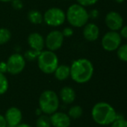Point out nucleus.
I'll use <instances>...</instances> for the list:
<instances>
[{"instance_id":"nucleus-34","label":"nucleus","mask_w":127,"mask_h":127,"mask_svg":"<svg viewBox=\"0 0 127 127\" xmlns=\"http://www.w3.org/2000/svg\"><path fill=\"white\" fill-rule=\"evenodd\" d=\"M12 0H0V1H2V2H9V1H11Z\"/></svg>"},{"instance_id":"nucleus-22","label":"nucleus","mask_w":127,"mask_h":127,"mask_svg":"<svg viewBox=\"0 0 127 127\" xmlns=\"http://www.w3.org/2000/svg\"><path fill=\"white\" fill-rule=\"evenodd\" d=\"M40 52L41 51H36V50H34V49L31 48L30 50H28L25 53L24 58H25V60H29V61H34L36 59L37 60V57H39Z\"/></svg>"},{"instance_id":"nucleus-1","label":"nucleus","mask_w":127,"mask_h":127,"mask_svg":"<svg viewBox=\"0 0 127 127\" xmlns=\"http://www.w3.org/2000/svg\"><path fill=\"white\" fill-rule=\"evenodd\" d=\"M70 68V77L77 83H85L88 82L94 74V65L92 63L85 58L74 60Z\"/></svg>"},{"instance_id":"nucleus-8","label":"nucleus","mask_w":127,"mask_h":127,"mask_svg":"<svg viewBox=\"0 0 127 127\" xmlns=\"http://www.w3.org/2000/svg\"><path fill=\"white\" fill-rule=\"evenodd\" d=\"M121 36L117 31H109L102 38V46L107 51L118 50L121 43Z\"/></svg>"},{"instance_id":"nucleus-25","label":"nucleus","mask_w":127,"mask_h":127,"mask_svg":"<svg viewBox=\"0 0 127 127\" xmlns=\"http://www.w3.org/2000/svg\"><path fill=\"white\" fill-rule=\"evenodd\" d=\"M78 4L83 6V7H87V6H91L95 4L99 0H76Z\"/></svg>"},{"instance_id":"nucleus-2","label":"nucleus","mask_w":127,"mask_h":127,"mask_svg":"<svg viewBox=\"0 0 127 127\" xmlns=\"http://www.w3.org/2000/svg\"><path fill=\"white\" fill-rule=\"evenodd\" d=\"M91 115L94 121L102 126L112 124L118 118L115 109L106 102H100L95 104L92 109Z\"/></svg>"},{"instance_id":"nucleus-16","label":"nucleus","mask_w":127,"mask_h":127,"mask_svg":"<svg viewBox=\"0 0 127 127\" xmlns=\"http://www.w3.org/2000/svg\"><path fill=\"white\" fill-rule=\"evenodd\" d=\"M55 77L57 80L60 81L65 80L70 76V66L67 65H58L57 68L55 69Z\"/></svg>"},{"instance_id":"nucleus-26","label":"nucleus","mask_w":127,"mask_h":127,"mask_svg":"<svg viewBox=\"0 0 127 127\" xmlns=\"http://www.w3.org/2000/svg\"><path fill=\"white\" fill-rule=\"evenodd\" d=\"M11 4L12 7L16 10H21L23 7V2L22 0H12Z\"/></svg>"},{"instance_id":"nucleus-9","label":"nucleus","mask_w":127,"mask_h":127,"mask_svg":"<svg viewBox=\"0 0 127 127\" xmlns=\"http://www.w3.org/2000/svg\"><path fill=\"white\" fill-rule=\"evenodd\" d=\"M64 36L60 31H52L48 33L45 39V45L48 50L54 51L58 50L63 45Z\"/></svg>"},{"instance_id":"nucleus-5","label":"nucleus","mask_w":127,"mask_h":127,"mask_svg":"<svg viewBox=\"0 0 127 127\" xmlns=\"http://www.w3.org/2000/svg\"><path fill=\"white\" fill-rule=\"evenodd\" d=\"M37 64L40 70L44 74H53L58 66V58L54 51H42L37 57Z\"/></svg>"},{"instance_id":"nucleus-33","label":"nucleus","mask_w":127,"mask_h":127,"mask_svg":"<svg viewBox=\"0 0 127 127\" xmlns=\"http://www.w3.org/2000/svg\"><path fill=\"white\" fill-rule=\"evenodd\" d=\"M41 113H43V112H42V111H41L40 109H38L36 110V114H37V115H39V116L41 115Z\"/></svg>"},{"instance_id":"nucleus-7","label":"nucleus","mask_w":127,"mask_h":127,"mask_svg":"<svg viewBox=\"0 0 127 127\" xmlns=\"http://www.w3.org/2000/svg\"><path fill=\"white\" fill-rule=\"evenodd\" d=\"M7 72L10 74L16 75L21 73L25 66V60L22 55L16 53L9 57L7 61Z\"/></svg>"},{"instance_id":"nucleus-19","label":"nucleus","mask_w":127,"mask_h":127,"mask_svg":"<svg viewBox=\"0 0 127 127\" xmlns=\"http://www.w3.org/2000/svg\"><path fill=\"white\" fill-rule=\"evenodd\" d=\"M51 122L49 118L46 115H41L36 121V127H50Z\"/></svg>"},{"instance_id":"nucleus-23","label":"nucleus","mask_w":127,"mask_h":127,"mask_svg":"<svg viewBox=\"0 0 127 127\" xmlns=\"http://www.w3.org/2000/svg\"><path fill=\"white\" fill-rule=\"evenodd\" d=\"M118 58L124 62H127V44L120 45L117 52Z\"/></svg>"},{"instance_id":"nucleus-4","label":"nucleus","mask_w":127,"mask_h":127,"mask_svg":"<svg viewBox=\"0 0 127 127\" xmlns=\"http://www.w3.org/2000/svg\"><path fill=\"white\" fill-rule=\"evenodd\" d=\"M40 109L46 115H52L57 112L59 107V97L52 90L44 91L39 98Z\"/></svg>"},{"instance_id":"nucleus-32","label":"nucleus","mask_w":127,"mask_h":127,"mask_svg":"<svg viewBox=\"0 0 127 127\" xmlns=\"http://www.w3.org/2000/svg\"><path fill=\"white\" fill-rule=\"evenodd\" d=\"M31 127L30 125L27 124H19L17 127Z\"/></svg>"},{"instance_id":"nucleus-12","label":"nucleus","mask_w":127,"mask_h":127,"mask_svg":"<svg viewBox=\"0 0 127 127\" xmlns=\"http://www.w3.org/2000/svg\"><path fill=\"white\" fill-rule=\"evenodd\" d=\"M51 125L54 127H69L70 126L71 118L64 112H55L49 117Z\"/></svg>"},{"instance_id":"nucleus-13","label":"nucleus","mask_w":127,"mask_h":127,"mask_svg":"<svg viewBox=\"0 0 127 127\" xmlns=\"http://www.w3.org/2000/svg\"><path fill=\"white\" fill-rule=\"evenodd\" d=\"M28 43L31 49L42 51L45 45V40L41 34L34 32L29 34L28 37Z\"/></svg>"},{"instance_id":"nucleus-27","label":"nucleus","mask_w":127,"mask_h":127,"mask_svg":"<svg viewBox=\"0 0 127 127\" xmlns=\"http://www.w3.org/2000/svg\"><path fill=\"white\" fill-rule=\"evenodd\" d=\"M62 32V34L64 37H70L73 34V30L71 28H65Z\"/></svg>"},{"instance_id":"nucleus-11","label":"nucleus","mask_w":127,"mask_h":127,"mask_svg":"<svg viewBox=\"0 0 127 127\" xmlns=\"http://www.w3.org/2000/svg\"><path fill=\"white\" fill-rule=\"evenodd\" d=\"M7 123V127H16L21 124L22 115L21 111L16 107H10L5 112L4 116Z\"/></svg>"},{"instance_id":"nucleus-17","label":"nucleus","mask_w":127,"mask_h":127,"mask_svg":"<svg viewBox=\"0 0 127 127\" xmlns=\"http://www.w3.org/2000/svg\"><path fill=\"white\" fill-rule=\"evenodd\" d=\"M28 19L32 24L39 25L43 21V16L39 10H32L28 12Z\"/></svg>"},{"instance_id":"nucleus-21","label":"nucleus","mask_w":127,"mask_h":127,"mask_svg":"<svg viewBox=\"0 0 127 127\" xmlns=\"http://www.w3.org/2000/svg\"><path fill=\"white\" fill-rule=\"evenodd\" d=\"M8 89V80L4 74L0 73V95L4 94Z\"/></svg>"},{"instance_id":"nucleus-30","label":"nucleus","mask_w":127,"mask_h":127,"mask_svg":"<svg viewBox=\"0 0 127 127\" xmlns=\"http://www.w3.org/2000/svg\"><path fill=\"white\" fill-rule=\"evenodd\" d=\"M99 16V11L97 9H94L91 11V13H89V17L91 16L93 19H96Z\"/></svg>"},{"instance_id":"nucleus-28","label":"nucleus","mask_w":127,"mask_h":127,"mask_svg":"<svg viewBox=\"0 0 127 127\" xmlns=\"http://www.w3.org/2000/svg\"><path fill=\"white\" fill-rule=\"evenodd\" d=\"M7 72V63L5 62H0V73L4 74Z\"/></svg>"},{"instance_id":"nucleus-14","label":"nucleus","mask_w":127,"mask_h":127,"mask_svg":"<svg viewBox=\"0 0 127 127\" xmlns=\"http://www.w3.org/2000/svg\"><path fill=\"white\" fill-rule=\"evenodd\" d=\"M83 36L89 42L97 40L100 36L99 27L94 23H87L83 29Z\"/></svg>"},{"instance_id":"nucleus-18","label":"nucleus","mask_w":127,"mask_h":127,"mask_svg":"<svg viewBox=\"0 0 127 127\" xmlns=\"http://www.w3.org/2000/svg\"><path fill=\"white\" fill-rule=\"evenodd\" d=\"M83 114V109L79 106H72L68 112V115L70 118L77 119L79 118Z\"/></svg>"},{"instance_id":"nucleus-6","label":"nucleus","mask_w":127,"mask_h":127,"mask_svg":"<svg viewBox=\"0 0 127 127\" xmlns=\"http://www.w3.org/2000/svg\"><path fill=\"white\" fill-rule=\"evenodd\" d=\"M66 20L65 12L58 7L48 9L43 15V21L49 26L58 27L64 23Z\"/></svg>"},{"instance_id":"nucleus-20","label":"nucleus","mask_w":127,"mask_h":127,"mask_svg":"<svg viewBox=\"0 0 127 127\" xmlns=\"http://www.w3.org/2000/svg\"><path fill=\"white\" fill-rule=\"evenodd\" d=\"M11 38L10 31L4 28H0V45H4L9 42Z\"/></svg>"},{"instance_id":"nucleus-31","label":"nucleus","mask_w":127,"mask_h":127,"mask_svg":"<svg viewBox=\"0 0 127 127\" xmlns=\"http://www.w3.org/2000/svg\"><path fill=\"white\" fill-rule=\"evenodd\" d=\"M0 127H7V123L3 115H0Z\"/></svg>"},{"instance_id":"nucleus-35","label":"nucleus","mask_w":127,"mask_h":127,"mask_svg":"<svg viewBox=\"0 0 127 127\" xmlns=\"http://www.w3.org/2000/svg\"><path fill=\"white\" fill-rule=\"evenodd\" d=\"M115 1H117L118 3H122L124 1V0H115Z\"/></svg>"},{"instance_id":"nucleus-15","label":"nucleus","mask_w":127,"mask_h":127,"mask_svg":"<svg viewBox=\"0 0 127 127\" xmlns=\"http://www.w3.org/2000/svg\"><path fill=\"white\" fill-rule=\"evenodd\" d=\"M59 96L64 103L70 104L73 103L76 99V92L73 88L70 86H64L61 89Z\"/></svg>"},{"instance_id":"nucleus-29","label":"nucleus","mask_w":127,"mask_h":127,"mask_svg":"<svg viewBox=\"0 0 127 127\" xmlns=\"http://www.w3.org/2000/svg\"><path fill=\"white\" fill-rule=\"evenodd\" d=\"M120 35L121 36V37H124L125 39H127V25H125V26L121 28Z\"/></svg>"},{"instance_id":"nucleus-10","label":"nucleus","mask_w":127,"mask_h":127,"mask_svg":"<svg viewBox=\"0 0 127 127\" xmlns=\"http://www.w3.org/2000/svg\"><path fill=\"white\" fill-rule=\"evenodd\" d=\"M107 27L113 31L121 30L124 25V19L121 15L116 11H110L107 13L106 19Z\"/></svg>"},{"instance_id":"nucleus-3","label":"nucleus","mask_w":127,"mask_h":127,"mask_svg":"<svg viewBox=\"0 0 127 127\" xmlns=\"http://www.w3.org/2000/svg\"><path fill=\"white\" fill-rule=\"evenodd\" d=\"M66 19L73 27L81 28L88 23L89 13L85 7L79 4H73L67 9Z\"/></svg>"},{"instance_id":"nucleus-24","label":"nucleus","mask_w":127,"mask_h":127,"mask_svg":"<svg viewBox=\"0 0 127 127\" xmlns=\"http://www.w3.org/2000/svg\"><path fill=\"white\" fill-rule=\"evenodd\" d=\"M112 127H127V121L124 118H117L112 124Z\"/></svg>"}]
</instances>
